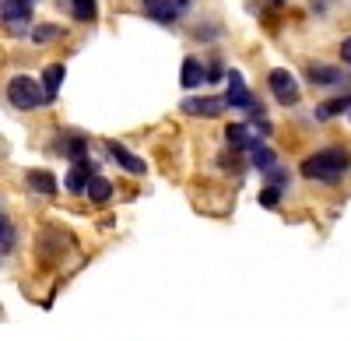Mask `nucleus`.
Returning <instances> with one entry per match:
<instances>
[{"instance_id":"1a4fd4ad","label":"nucleus","mask_w":351,"mask_h":341,"mask_svg":"<svg viewBox=\"0 0 351 341\" xmlns=\"http://www.w3.org/2000/svg\"><path fill=\"white\" fill-rule=\"evenodd\" d=\"M4 21L11 28H25L32 21V0H4Z\"/></svg>"},{"instance_id":"ddd939ff","label":"nucleus","mask_w":351,"mask_h":341,"mask_svg":"<svg viewBox=\"0 0 351 341\" xmlns=\"http://www.w3.org/2000/svg\"><path fill=\"white\" fill-rule=\"evenodd\" d=\"M28 187H32L36 193H46V197H53L56 190H60L56 176H53V173H46V169H32V173H28Z\"/></svg>"},{"instance_id":"f03ea898","label":"nucleus","mask_w":351,"mask_h":341,"mask_svg":"<svg viewBox=\"0 0 351 341\" xmlns=\"http://www.w3.org/2000/svg\"><path fill=\"white\" fill-rule=\"evenodd\" d=\"M8 102L14 109H39V106H49V95L43 89V81L28 78V74H14L8 81Z\"/></svg>"},{"instance_id":"9b49d317","label":"nucleus","mask_w":351,"mask_h":341,"mask_svg":"<svg viewBox=\"0 0 351 341\" xmlns=\"http://www.w3.org/2000/svg\"><path fill=\"white\" fill-rule=\"evenodd\" d=\"M341 113H351V92H348V95H337V99H327V102H319L313 117H316V120H330V117H341Z\"/></svg>"},{"instance_id":"dca6fc26","label":"nucleus","mask_w":351,"mask_h":341,"mask_svg":"<svg viewBox=\"0 0 351 341\" xmlns=\"http://www.w3.org/2000/svg\"><path fill=\"white\" fill-rule=\"evenodd\" d=\"M250 158H253V165L260 169V173H271L274 162H278V155H274L267 145H263V141H256V145L250 148Z\"/></svg>"},{"instance_id":"5701e85b","label":"nucleus","mask_w":351,"mask_h":341,"mask_svg":"<svg viewBox=\"0 0 351 341\" xmlns=\"http://www.w3.org/2000/svg\"><path fill=\"white\" fill-rule=\"evenodd\" d=\"M267 183H271V187H285V183H288V173H285V169H278V165H274L271 173H267Z\"/></svg>"},{"instance_id":"39448f33","label":"nucleus","mask_w":351,"mask_h":341,"mask_svg":"<svg viewBox=\"0 0 351 341\" xmlns=\"http://www.w3.org/2000/svg\"><path fill=\"white\" fill-rule=\"evenodd\" d=\"M106 152H109V158H112L116 165H120V169H127L130 176H144V173H148V162L137 158L130 148H123L120 141H106Z\"/></svg>"},{"instance_id":"2eb2a0df","label":"nucleus","mask_w":351,"mask_h":341,"mask_svg":"<svg viewBox=\"0 0 351 341\" xmlns=\"http://www.w3.org/2000/svg\"><path fill=\"white\" fill-rule=\"evenodd\" d=\"M225 141H228L232 148H246V152L256 145V137H250V127L246 124H228L225 127Z\"/></svg>"},{"instance_id":"b1692460","label":"nucleus","mask_w":351,"mask_h":341,"mask_svg":"<svg viewBox=\"0 0 351 341\" xmlns=\"http://www.w3.org/2000/svg\"><path fill=\"white\" fill-rule=\"evenodd\" d=\"M341 60H344V64L351 67V36H348V39L341 43Z\"/></svg>"},{"instance_id":"f257e3e1","label":"nucleus","mask_w":351,"mask_h":341,"mask_svg":"<svg viewBox=\"0 0 351 341\" xmlns=\"http://www.w3.org/2000/svg\"><path fill=\"white\" fill-rule=\"evenodd\" d=\"M348 169H351V152L341 145H330V148H319L309 158H302L299 173L306 180H316V183H337Z\"/></svg>"},{"instance_id":"cd10ccee","label":"nucleus","mask_w":351,"mask_h":341,"mask_svg":"<svg viewBox=\"0 0 351 341\" xmlns=\"http://www.w3.org/2000/svg\"><path fill=\"white\" fill-rule=\"evenodd\" d=\"M348 120H351V113H348Z\"/></svg>"},{"instance_id":"0eeeda50","label":"nucleus","mask_w":351,"mask_h":341,"mask_svg":"<svg viewBox=\"0 0 351 341\" xmlns=\"http://www.w3.org/2000/svg\"><path fill=\"white\" fill-rule=\"evenodd\" d=\"M92 180H95L92 162L81 158V162H74V165H71V173L64 176V187H67L71 193H88V183H92Z\"/></svg>"},{"instance_id":"9d476101","label":"nucleus","mask_w":351,"mask_h":341,"mask_svg":"<svg viewBox=\"0 0 351 341\" xmlns=\"http://www.w3.org/2000/svg\"><path fill=\"white\" fill-rule=\"evenodd\" d=\"M306 78H309L313 84H319V89H327V84H341L344 71H341V67H330V64H309V67H306Z\"/></svg>"},{"instance_id":"f3484780","label":"nucleus","mask_w":351,"mask_h":341,"mask_svg":"<svg viewBox=\"0 0 351 341\" xmlns=\"http://www.w3.org/2000/svg\"><path fill=\"white\" fill-rule=\"evenodd\" d=\"M67 8H71V14H74L77 21H84V25H92L95 14H99V4H95V0H67Z\"/></svg>"},{"instance_id":"4be33fe9","label":"nucleus","mask_w":351,"mask_h":341,"mask_svg":"<svg viewBox=\"0 0 351 341\" xmlns=\"http://www.w3.org/2000/svg\"><path fill=\"white\" fill-rule=\"evenodd\" d=\"M56 36H60V28H56V25H39L36 32H32L36 43H49V39H56Z\"/></svg>"},{"instance_id":"aec40b11","label":"nucleus","mask_w":351,"mask_h":341,"mask_svg":"<svg viewBox=\"0 0 351 341\" xmlns=\"http://www.w3.org/2000/svg\"><path fill=\"white\" fill-rule=\"evenodd\" d=\"M0 250H4V257L14 250V225H11V218H8V215L0 218Z\"/></svg>"},{"instance_id":"6e6552de","label":"nucleus","mask_w":351,"mask_h":341,"mask_svg":"<svg viewBox=\"0 0 351 341\" xmlns=\"http://www.w3.org/2000/svg\"><path fill=\"white\" fill-rule=\"evenodd\" d=\"M141 4H144V14H148L152 21L172 25L176 18H180V4H176V0H141Z\"/></svg>"},{"instance_id":"7ed1b4c3","label":"nucleus","mask_w":351,"mask_h":341,"mask_svg":"<svg viewBox=\"0 0 351 341\" xmlns=\"http://www.w3.org/2000/svg\"><path fill=\"white\" fill-rule=\"evenodd\" d=\"M225 78H228V92H225V102H228L232 109H246V113H253V117H263V109H260V106H256V99L250 95V89H246L243 74H239V71H228Z\"/></svg>"},{"instance_id":"412c9836","label":"nucleus","mask_w":351,"mask_h":341,"mask_svg":"<svg viewBox=\"0 0 351 341\" xmlns=\"http://www.w3.org/2000/svg\"><path fill=\"white\" fill-rule=\"evenodd\" d=\"M278 204H281V187H271L267 183V187L260 190V208H278Z\"/></svg>"},{"instance_id":"a211bd4d","label":"nucleus","mask_w":351,"mask_h":341,"mask_svg":"<svg viewBox=\"0 0 351 341\" xmlns=\"http://www.w3.org/2000/svg\"><path fill=\"white\" fill-rule=\"evenodd\" d=\"M64 155H67L71 162H81V158H88V141H84L81 134H71V137H64Z\"/></svg>"},{"instance_id":"423d86ee","label":"nucleus","mask_w":351,"mask_h":341,"mask_svg":"<svg viewBox=\"0 0 351 341\" xmlns=\"http://www.w3.org/2000/svg\"><path fill=\"white\" fill-rule=\"evenodd\" d=\"M225 106L228 102L218 99V95H204V99L190 95V99H183V113H186V117H218Z\"/></svg>"},{"instance_id":"4468645a","label":"nucleus","mask_w":351,"mask_h":341,"mask_svg":"<svg viewBox=\"0 0 351 341\" xmlns=\"http://www.w3.org/2000/svg\"><path fill=\"white\" fill-rule=\"evenodd\" d=\"M64 78H67V71H64V64H49L46 71H43V89H46V95H49V102L60 95V84H64Z\"/></svg>"},{"instance_id":"a878e982","label":"nucleus","mask_w":351,"mask_h":341,"mask_svg":"<svg viewBox=\"0 0 351 341\" xmlns=\"http://www.w3.org/2000/svg\"><path fill=\"white\" fill-rule=\"evenodd\" d=\"M176 4H180V8H186V4H190V0H176Z\"/></svg>"},{"instance_id":"bb28decb","label":"nucleus","mask_w":351,"mask_h":341,"mask_svg":"<svg viewBox=\"0 0 351 341\" xmlns=\"http://www.w3.org/2000/svg\"><path fill=\"white\" fill-rule=\"evenodd\" d=\"M274 4H285V0H274Z\"/></svg>"},{"instance_id":"393cba45","label":"nucleus","mask_w":351,"mask_h":341,"mask_svg":"<svg viewBox=\"0 0 351 341\" xmlns=\"http://www.w3.org/2000/svg\"><path fill=\"white\" fill-rule=\"evenodd\" d=\"M208 81H221V64H208Z\"/></svg>"},{"instance_id":"f8f14e48","label":"nucleus","mask_w":351,"mask_h":341,"mask_svg":"<svg viewBox=\"0 0 351 341\" xmlns=\"http://www.w3.org/2000/svg\"><path fill=\"white\" fill-rule=\"evenodd\" d=\"M180 81H183V89H197V84L208 81V71H204V64L197 60V56H186V60H183V74H180Z\"/></svg>"},{"instance_id":"6ab92c4d","label":"nucleus","mask_w":351,"mask_h":341,"mask_svg":"<svg viewBox=\"0 0 351 341\" xmlns=\"http://www.w3.org/2000/svg\"><path fill=\"white\" fill-rule=\"evenodd\" d=\"M88 197H92L95 204H106L109 197H112V183H109V180H102V176H95L92 183H88Z\"/></svg>"},{"instance_id":"20e7f679","label":"nucleus","mask_w":351,"mask_h":341,"mask_svg":"<svg viewBox=\"0 0 351 341\" xmlns=\"http://www.w3.org/2000/svg\"><path fill=\"white\" fill-rule=\"evenodd\" d=\"M267 89H271V95H274L281 106H295V102L302 99V92H299V81L291 78L285 67H274V71L267 74Z\"/></svg>"}]
</instances>
